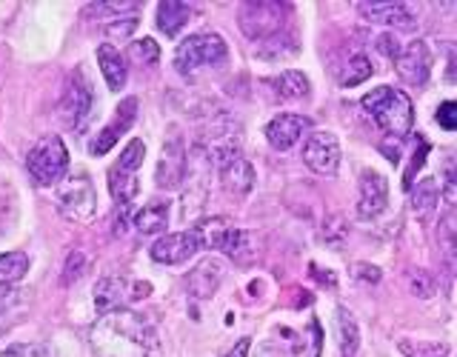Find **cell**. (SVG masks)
I'll return each mask as SVG.
<instances>
[{"mask_svg":"<svg viewBox=\"0 0 457 357\" xmlns=\"http://www.w3.org/2000/svg\"><path fill=\"white\" fill-rule=\"evenodd\" d=\"M92 340L106 357H126V354L143 357L154 349L152 326H146V320H143L140 314L126 311V309L106 314V318L95 326Z\"/></svg>","mask_w":457,"mask_h":357,"instance_id":"cell-1","label":"cell"},{"mask_svg":"<svg viewBox=\"0 0 457 357\" xmlns=\"http://www.w3.org/2000/svg\"><path fill=\"white\" fill-rule=\"evenodd\" d=\"M240 143H243L240 123L228 112L214 109L212 114H206V118H200L195 146L204 152L212 163L223 166L226 161L237 157L240 154Z\"/></svg>","mask_w":457,"mask_h":357,"instance_id":"cell-2","label":"cell"},{"mask_svg":"<svg viewBox=\"0 0 457 357\" xmlns=\"http://www.w3.org/2000/svg\"><path fill=\"white\" fill-rule=\"evenodd\" d=\"M363 109L383 132H389L395 137L406 135L414 123L411 97L403 89H397V86H378V89H371L363 97Z\"/></svg>","mask_w":457,"mask_h":357,"instance_id":"cell-3","label":"cell"},{"mask_svg":"<svg viewBox=\"0 0 457 357\" xmlns=\"http://www.w3.org/2000/svg\"><path fill=\"white\" fill-rule=\"evenodd\" d=\"M228 57V46L226 40L218 32H200V35H189L186 40H180V46L175 52V69L178 75H195L197 69L206 66H220Z\"/></svg>","mask_w":457,"mask_h":357,"instance_id":"cell-4","label":"cell"},{"mask_svg":"<svg viewBox=\"0 0 457 357\" xmlns=\"http://www.w3.org/2000/svg\"><path fill=\"white\" fill-rule=\"evenodd\" d=\"M286 18H289V4H275V0H254V4H240L237 9V26L249 40H269L280 35Z\"/></svg>","mask_w":457,"mask_h":357,"instance_id":"cell-5","label":"cell"},{"mask_svg":"<svg viewBox=\"0 0 457 357\" xmlns=\"http://www.w3.org/2000/svg\"><path fill=\"white\" fill-rule=\"evenodd\" d=\"M26 169L29 175L35 178V183L40 186H54L61 183L66 169H69V149L66 143L57 137V135H49V137H40L32 149L26 154Z\"/></svg>","mask_w":457,"mask_h":357,"instance_id":"cell-6","label":"cell"},{"mask_svg":"<svg viewBox=\"0 0 457 357\" xmlns=\"http://www.w3.org/2000/svg\"><path fill=\"white\" fill-rule=\"evenodd\" d=\"M57 206L71 220H92L95 218V209H97V195H95V183L89 175H71L61 183L57 189Z\"/></svg>","mask_w":457,"mask_h":357,"instance_id":"cell-7","label":"cell"},{"mask_svg":"<svg viewBox=\"0 0 457 357\" xmlns=\"http://www.w3.org/2000/svg\"><path fill=\"white\" fill-rule=\"evenodd\" d=\"M209 171H212V161L200 152L197 146L186 154V189H183V220L195 218V214L204 209L206 197H209Z\"/></svg>","mask_w":457,"mask_h":357,"instance_id":"cell-8","label":"cell"},{"mask_svg":"<svg viewBox=\"0 0 457 357\" xmlns=\"http://www.w3.org/2000/svg\"><path fill=\"white\" fill-rule=\"evenodd\" d=\"M303 163L312 175L332 178L340 169V140L332 132H314L303 143Z\"/></svg>","mask_w":457,"mask_h":357,"instance_id":"cell-9","label":"cell"},{"mask_svg":"<svg viewBox=\"0 0 457 357\" xmlns=\"http://www.w3.org/2000/svg\"><path fill=\"white\" fill-rule=\"evenodd\" d=\"M389 206V180L380 171L363 169L361 180H357V218L375 220Z\"/></svg>","mask_w":457,"mask_h":357,"instance_id":"cell-10","label":"cell"},{"mask_svg":"<svg viewBox=\"0 0 457 357\" xmlns=\"http://www.w3.org/2000/svg\"><path fill=\"white\" fill-rule=\"evenodd\" d=\"M92 106H95V95L89 86H86V80L80 78V71H75V75L66 80L63 97H61V104H57V114H61V120L66 126L80 129L86 123V118L92 114Z\"/></svg>","mask_w":457,"mask_h":357,"instance_id":"cell-11","label":"cell"},{"mask_svg":"<svg viewBox=\"0 0 457 357\" xmlns=\"http://www.w3.org/2000/svg\"><path fill=\"white\" fill-rule=\"evenodd\" d=\"M357 14L363 21L375 26H389V29H409L418 23V12L411 9V4H400V0H361Z\"/></svg>","mask_w":457,"mask_h":357,"instance_id":"cell-12","label":"cell"},{"mask_svg":"<svg viewBox=\"0 0 457 357\" xmlns=\"http://www.w3.org/2000/svg\"><path fill=\"white\" fill-rule=\"evenodd\" d=\"M397 75L403 78L411 86H423L432 75V66H435V54L428 49L426 40H411L406 49H400L397 54Z\"/></svg>","mask_w":457,"mask_h":357,"instance_id":"cell-13","label":"cell"},{"mask_svg":"<svg viewBox=\"0 0 457 357\" xmlns=\"http://www.w3.org/2000/svg\"><path fill=\"white\" fill-rule=\"evenodd\" d=\"M200 252V243L195 232H175V235H163L152 243V261L163 263V266H180L189 257H195Z\"/></svg>","mask_w":457,"mask_h":357,"instance_id":"cell-14","label":"cell"},{"mask_svg":"<svg viewBox=\"0 0 457 357\" xmlns=\"http://www.w3.org/2000/svg\"><path fill=\"white\" fill-rule=\"evenodd\" d=\"M135 118H137V97H123L120 104H118V109H114V114H112V123L92 140L89 152L95 157L106 154L114 146V143H118L129 132V129H132Z\"/></svg>","mask_w":457,"mask_h":357,"instance_id":"cell-15","label":"cell"},{"mask_svg":"<svg viewBox=\"0 0 457 357\" xmlns=\"http://www.w3.org/2000/svg\"><path fill=\"white\" fill-rule=\"evenodd\" d=\"M309 126H312V120L303 118V114L283 112V114H275V118L266 123V137L278 152H289L295 143L309 132Z\"/></svg>","mask_w":457,"mask_h":357,"instance_id":"cell-16","label":"cell"},{"mask_svg":"<svg viewBox=\"0 0 457 357\" xmlns=\"http://www.w3.org/2000/svg\"><path fill=\"white\" fill-rule=\"evenodd\" d=\"M223 263L218 257H204L189 275H186V292H189L195 300H209L214 292L220 289L223 283Z\"/></svg>","mask_w":457,"mask_h":357,"instance_id":"cell-17","label":"cell"},{"mask_svg":"<svg viewBox=\"0 0 457 357\" xmlns=\"http://www.w3.org/2000/svg\"><path fill=\"white\" fill-rule=\"evenodd\" d=\"M186 175V152L178 140V132H171V137L163 143L161 166H157V186L161 189H178Z\"/></svg>","mask_w":457,"mask_h":357,"instance_id":"cell-18","label":"cell"},{"mask_svg":"<svg viewBox=\"0 0 457 357\" xmlns=\"http://www.w3.org/2000/svg\"><path fill=\"white\" fill-rule=\"evenodd\" d=\"M254 180H257L254 166L240 154L220 166V183H223V189H226L228 197H237V200L249 197L252 189H254Z\"/></svg>","mask_w":457,"mask_h":357,"instance_id":"cell-19","label":"cell"},{"mask_svg":"<svg viewBox=\"0 0 457 357\" xmlns=\"http://www.w3.org/2000/svg\"><path fill=\"white\" fill-rule=\"evenodd\" d=\"M220 252L226 257H232L235 263H252V261H257V257L263 254V240L257 232H252V228L232 226V232L226 235Z\"/></svg>","mask_w":457,"mask_h":357,"instance_id":"cell-20","label":"cell"},{"mask_svg":"<svg viewBox=\"0 0 457 357\" xmlns=\"http://www.w3.org/2000/svg\"><path fill=\"white\" fill-rule=\"evenodd\" d=\"M97 63H100V75H104L109 89L120 92L129 80L126 54L118 46H112V43H104V46H97Z\"/></svg>","mask_w":457,"mask_h":357,"instance_id":"cell-21","label":"cell"},{"mask_svg":"<svg viewBox=\"0 0 457 357\" xmlns=\"http://www.w3.org/2000/svg\"><path fill=\"white\" fill-rule=\"evenodd\" d=\"M123 303H129V292H126V280L120 278H100L95 283V309L104 311V314H112L123 309Z\"/></svg>","mask_w":457,"mask_h":357,"instance_id":"cell-22","label":"cell"},{"mask_svg":"<svg viewBox=\"0 0 457 357\" xmlns=\"http://www.w3.org/2000/svg\"><path fill=\"white\" fill-rule=\"evenodd\" d=\"M109 189H112L114 203H118L120 209H129V206L135 203L137 189H140L137 171H126V169L112 166V171H109Z\"/></svg>","mask_w":457,"mask_h":357,"instance_id":"cell-23","label":"cell"},{"mask_svg":"<svg viewBox=\"0 0 457 357\" xmlns=\"http://www.w3.org/2000/svg\"><path fill=\"white\" fill-rule=\"evenodd\" d=\"M335 328H337V343L343 357H354L357 349H361V326H357L354 314L346 306H337L335 311Z\"/></svg>","mask_w":457,"mask_h":357,"instance_id":"cell-24","label":"cell"},{"mask_svg":"<svg viewBox=\"0 0 457 357\" xmlns=\"http://www.w3.org/2000/svg\"><path fill=\"white\" fill-rule=\"evenodd\" d=\"M169 223V203L166 200H152L135 214V228L140 235H161Z\"/></svg>","mask_w":457,"mask_h":357,"instance_id":"cell-25","label":"cell"},{"mask_svg":"<svg viewBox=\"0 0 457 357\" xmlns=\"http://www.w3.org/2000/svg\"><path fill=\"white\" fill-rule=\"evenodd\" d=\"M189 14L192 9L180 4V0H163V4L157 6V26L163 29L166 37H175L180 29L189 23Z\"/></svg>","mask_w":457,"mask_h":357,"instance_id":"cell-26","label":"cell"},{"mask_svg":"<svg viewBox=\"0 0 457 357\" xmlns=\"http://www.w3.org/2000/svg\"><path fill=\"white\" fill-rule=\"evenodd\" d=\"M440 203V183L437 178H426L411 189V209L418 212V218H428Z\"/></svg>","mask_w":457,"mask_h":357,"instance_id":"cell-27","label":"cell"},{"mask_svg":"<svg viewBox=\"0 0 457 357\" xmlns=\"http://www.w3.org/2000/svg\"><path fill=\"white\" fill-rule=\"evenodd\" d=\"M275 89H278L280 100H306L312 95V83L306 78V71L289 69L275 80Z\"/></svg>","mask_w":457,"mask_h":357,"instance_id":"cell-28","label":"cell"},{"mask_svg":"<svg viewBox=\"0 0 457 357\" xmlns=\"http://www.w3.org/2000/svg\"><path fill=\"white\" fill-rule=\"evenodd\" d=\"M232 220H226V218H209L204 220L197 228H195V235H197V243H200V249H220L223 246V240L226 235L232 232Z\"/></svg>","mask_w":457,"mask_h":357,"instance_id":"cell-29","label":"cell"},{"mask_svg":"<svg viewBox=\"0 0 457 357\" xmlns=\"http://www.w3.org/2000/svg\"><path fill=\"white\" fill-rule=\"evenodd\" d=\"M26 271H29V257L23 252L0 254V289H9V286L23 280Z\"/></svg>","mask_w":457,"mask_h":357,"instance_id":"cell-30","label":"cell"},{"mask_svg":"<svg viewBox=\"0 0 457 357\" xmlns=\"http://www.w3.org/2000/svg\"><path fill=\"white\" fill-rule=\"evenodd\" d=\"M371 71H375V66H371L369 57L363 52H354L340 69V86H346V89H352V86H361L363 80L371 78Z\"/></svg>","mask_w":457,"mask_h":357,"instance_id":"cell-31","label":"cell"},{"mask_svg":"<svg viewBox=\"0 0 457 357\" xmlns=\"http://www.w3.org/2000/svg\"><path fill=\"white\" fill-rule=\"evenodd\" d=\"M137 6L140 4H129V0H104V4H89L86 6V18H95V21H104V18H112V21H120L123 14L126 18H132L137 14Z\"/></svg>","mask_w":457,"mask_h":357,"instance_id":"cell-32","label":"cell"},{"mask_svg":"<svg viewBox=\"0 0 457 357\" xmlns=\"http://www.w3.org/2000/svg\"><path fill=\"white\" fill-rule=\"evenodd\" d=\"M129 57H132L137 66H152L161 61V46H157V40L152 37H140L129 46Z\"/></svg>","mask_w":457,"mask_h":357,"instance_id":"cell-33","label":"cell"},{"mask_svg":"<svg viewBox=\"0 0 457 357\" xmlns=\"http://www.w3.org/2000/svg\"><path fill=\"white\" fill-rule=\"evenodd\" d=\"M143 157H146V146H143V140L135 137V140H129L120 157H118V169H126V171H140V163H143Z\"/></svg>","mask_w":457,"mask_h":357,"instance_id":"cell-34","label":"cell"},{"mask_svg":"<svg viewBox=\"0 0 457 357\" xmlns=\"http://www.w3.org/2000/svg\"><path fill=\"white\" fill-rule=\"evenodd\" d=\"M409 289L414 292V297H432L435 295V289H437V283H435V278L428 275V271H423V269H414V271H409Z\"/></svg>","mask_w":457,"mask_h":357,"instance_id":"cell-35","label":"cell"},{"mask_svg":"<svg viewBox=\"0 0 457 357\" xmlns=\"http://www.w3.org/2000/svg\"><path fill=\"white\" fill-rule=\"evenodd\" d=\"M400 349L406 357H446V346L440 343H411V340H400Z\"/></svg>","mask_w":457,"mask_h":357,"instance_id":"cell-36","label":"cell"},{"mask_svg":"<svg viewBox=\"0 0 457 357\" xmlns=\"http://www.w3.org/2000/svg\"><path fill=\"white\" fill-rule=\"evenodd\" d=\"M86 271V254L83 252H69L66 266H63V283H75Z\"/></svg>","mask_w":457,"mask_h":357,"instance_id":"cell-37","label":"cell"},{"mask_svg":"<svg viewBox=\"0 0 457 357\" xmlns=\"http://www.w3.org/2000/svg\"><path fill=\"white\" fill-rule=\"evenodd\" d=\"M435 118H437V123L443 129H446V132H454V129H457V104H454V100H443V104L437 106Z\"/></svg>","mask_w":457,"mask_h":357,"instance_id":"cell-38","label":"cell"},{"mask_svg":"<svg viewBox=\"0 0 457 357\" xmlns=\"http://www.w3.org/2000/svg\"><path fill=\"white\" fill-rule=\"evenodd\" d=\"M137 26V14H132V18H120V21H112L104 32L114 40H120V37H129L132 35V29Z\"/></svg>","mask_w":457,"mask_h":357,"instance_id":"cell-39","label":"cell"},{"mask_svg":"<svg viewBox=\"0 0 457 357\" xmlns=\"http://www.w3.org/2000/svg\"><path fill=\"white\" fill-rule=\"evenodd\" d=\"M375 49L383 54V57H392V61H397V54H400V40L392 35V32H386L375 40Z\"/></svg>","mask_w":457,"mask_h":357,"instance_id":"cell-40","label":"cell"},{"mask_svg":"<svg viewBox=\"0 0 457 357\" xmlns=\"http://www.w3.org/2000/svg\"><path fill=\"white\" fill-rule=\"evenodd\" d=\"M426 152H428V146L426 143L418 137V154H411V166L406 169V178H403V183H406V189H411V178L418 175L420 171V166H423V157H426Z\"/></svg>","mask_w":457,"mask_h":357,"instance_id":"cell-41","label":"cell"},{"mask_svg":"<svg viewBox=\"0 0 457 357\" xmlns=\"http://www.w3.org/2000/svg\"><path fill=\"white\" fill-rule=\"evenodd\" d=\"M354 275L361 278L363 283H371V286H375V283H380V269H378V266H369V263H357V266H354Z\"/></svg>","mask_w":457,"mask_h":357,"instance_id":"cell-42","label":"cell"},{"mask_svg":"<svg viewBox=\"0 0 457 357\" xmlns=\"http://www.w3.org/2000/svg\"><path fill=\"white\" fill-rule=\"evenodd\" d=\"M0 357H43V352L37 346H26V343H18V346H9Z\"/></svg>","mask_w":457,"mask_h":357,"instance_id":"cell-43","label":"cell"},{"mask_svg":"<svg viewBox=\"0 0 457 357\" xmlns=\"http://www.w3.org/2000/svg\"><path fill=\"white\" fill-rule=\"evenodd\" d=\"M443 240H446L449 254H454V214L452 212L443 218Z\"/></svg>","mask_w":457,"mask_h":357,"instance_id":"cell-44","label":"cell"},{"mask_svg":"<svg viewBox=\"0 0 457 357\" xmlns=\"http://www.w3.org/2000/svg\"><path fill=\"white\" fill-rule=\"evenodd\" d=\"M249 349H252V340H249V337H243V340L235 343L232 352H226L223 357H249Z\"/></svg>","mask_w":457,"mask_h":357,"instance_id":"cell-45","label":"cell"},{"mask_svg":"<svg viewBox=\"0 0 457 357\" xmlns=\"http://www.w3.org/2000/svg\"><path fill=\"white\" fill-rule=\"evenodd\" d=\"M6 300H9V292L0 289V314H4V309H6Z\"/></svg>","mask_w":457,"mask_h":357,"instance_id":"cell-46","label":"cell"}]
</instances>
